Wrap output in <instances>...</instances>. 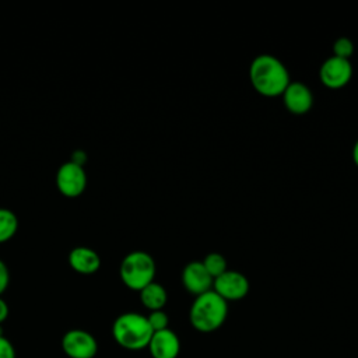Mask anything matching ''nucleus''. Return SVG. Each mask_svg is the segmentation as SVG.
<instances>
[{
    "label": "nucleus",
    "instance_id": "21",
    "mask_svg": "<svg viewBox=\"0 0 358 358\" xmlns=\"http://www.w3.org/2000/svg\"><path fill=\"white\" fill-rule=\"evenodd\" d=\"M352 159H354V164L358 166V140L352 147Z\"/></svg>",
    "mask_w": 358,
    "mask_h": 358
},
{
    "label": "nucleus",
    "instance_id": "5",
    "mask_svg": "<svg viewBox=\"0 0 358 358\" xmlns=\"http://www.w3.org/2000/svg\"><path fill=\"white\" fill-rule=\"evenodd\" d=\"M319 77L324 87L330 90H338L350 83L352 77V66L350 60L330 56L322 63L319 69Z\"/></svg>",
    "mask_w": 358,
    "mask_h": 358
},
{
    "label": "nucleus",
    "instance_id": "10",
    "mask_svg": "<svg viewBox=\"0 0 358 358\" xmlns=\"http://www.w3.org/2000/svg\"><path fill=\"white\" fill-rule=\"evenodd\" d=\"M213 277L207 273L201 262H192L186 264L182 271V282L185 288L196 296L213 289Z\"/></svg>",
    "mask_w": 358,
    "mask_h": 358
},
{
    "label": "nucleus",
    "instance_id": "20",
    "mask_svg": "<svg viewBox=\"0 0 358 358\" xmlns=\"http://www.w3.org/2000/svg\"><path fill=\"white\" fill-rule=\"evenodd\" d=\"M8 316V306L4 302V299L0 298V323H3Z\"/></svg>",
    "mask_w": 358,
    "mask_h": 358
},
{
    "label": "nucleus",
    "instance_id": "9",
    "mask_svg": "<svg viewBox=\"0 0 358 358\" xmlns=\"http://www.w3.org/2000/svg\"><path fill=\"white\" fill-rule=\"evenodd\" d=\"M282 102L292 115H305L313 105V95L303 83H289L282 92Z\"/></svg>",
    "mask_w": 358,
    "mask_h": 358
},
{
    "label": "nucleus",
    "instance_id": "14",
    "mask_svg": "<svg viewBox=\"0 0 358 358\" xmlns=\"http://www.w3.org/2000/svg\"><path fill=\"white\" fill-rule=\"evenodd\" d=\"M18 228V220L11 210L0 208V243L14 236Z\"/></svg>",
    "mask_w": 358,
    "mask_h": 358
},
{
    "label": "nucleus",
    "instance_id": "11",
    "mask_svg": "<svg viewBox=\"0 0 358 358\" xmlns=\"http://www.w3.org/2000/svg\"><path fill=\"white\" fill-rule=\"evenodd\" d=\"M148 350L152 358H176L180 351V341L171 329L154 331Z\"/></svg>",
    "mask_w": 358,
    "mask_h": 358
},
{
    "label": "nucleus",
    "instance_id": "13",
    "mask_svg": "<svg viewBox=\"0 0 358 358\" xmlns=\"http://www.w3.org/2000/svg\"><path fill=\"white\" fill-rule=\"evenodd\" d=\"M140 292V299H141V303L151 310H159L165 306L166 303V291L165 288L152 281L150 282L148 285H145Z\"/></svg>",
    "mask_w": 358,
    "mask_h": 358
},
{
    "label": "nucleus",
    "instance_id": "6",
    "mask_svg": "<svg viewBox=\"0 0 358 358\" xmlns=\"http://www.w3.org/2000/svg\"><path fill=\"white\" fill-rule=\"evenodd\" d=\"M62 348L70 358H94L98 351V343L88 331L74 329L63 336Z\"/></svg>",
    "mask_w": 358,
    "mask_h": 358
},
{
    "label": "nucleus",
    "instance_id": "1",
    "mask_svg": "<svg viewBox=\"0 0 358 358\" xmlns=\"http://www.w3.org/2000/svg\"><path fill=\"white\" fill-rule=\"evenodd\" d=\"M249 80L252 87L263 96L282 95L291 83L287 67L273 55H259L252 60Z\"/></svg>",
    "mask_w": 358,
    "mask_h": 358
},
{
    "label": "nucleus",
    "instance_id": "2",
    "mask_svg": "<svg viewBox=\"0 0 358 358\" xmlns=\"http://www.w3.org/2000/svg\"><path fill=\"white\" fill-rule=\"evenodd\" d=\"M228 315V302L213 289L197 295L189 312L192 326L201 333L215 331Z\"/></svg>",
    "mask_w": 358,
    "mask_h": 358
},
{
    "label": "nucleus",
    "instance_id": "17",
    "mask_svg": "<svg viewBox=\"0 0 358 358\" xmlns=\"http://www.w3.org/2000/svg\"><path fill=\"white\" fill-rule=\"evenodd\" d=\"M147 320H148V324L152 329V331H159V330L168 329L169 319H168V315L162 309L151 310L150 315L147 316Z\"/></svg>",
    "mask_w": 358,
    "mask_h": 358
},
{
    "label": "nucleus",
    "instance_id": "12",
    "mask_svg": "<svg viewBox=\"0 0 358 358\" xmlns=\"http://www.w3.org/2000/svg\"><path fill=\"white\" fill-rule=\"evenodd\" d=\"M69 263L77 273L92 274L101 267V257L95 250L90 248L77 246L70 252Z\"/></svg>",
    "mask_w": 358,
    "mask_h": 358
},
{
    "label": "nucleus",
    "instance_id": "8",
    "mask_svg": "<svg viewBox=\"0 0 358 358\" xmlns=\"http://www.w3.org/2000/svg\"><path fill=\"white\" fill-rule=\"evenodd\" d=\"M213 291L217 292L222 299L238 301L242 299L249 291L248 278L235 270H227L213 281Z\"/></svg>",
    "mask_w": 358,
    "mask_h": 358
},
{
    "label": "nucleus",
    "instance_id": "18",
    "mask_svg": "<svg viewBox=\"0 0 358 358\" xmlns=\"http://www.w3.org/2000/svg\"><path fill=\"white\" fill-rule=\"evenodd\" d=\"M0 358H15V350L4 336H0Z\"/></svg>",
    "mask_w": 358,
    "mask_h": 358
},
{
    "label": "nucleus",
    "instance_id": "15",
    "mask_svg": "<svg viewBox=\"0 0 358 358\" xmlns=\"http://www.w3.org/2000/svg\"><path fill=\"white\" fill-rule=\"evenodd\" d=\"M201 264L204 266V268L207 270V273L214 278H217L218 275H221L222 273H225L227 268V260L220 253H208L204 256V259L201 260Z\"/></svg>",
    "mask_w": 358,
    "mask_h": 358
},
{
    "label": "nucleus",
    "instance_id": "19",
    "mask_svg": "<svg viewBox=\"0 0 358 358\" xmlns=\"http://www.w3.org/2000/svg\"><path fill=\"white\" fill-rule=\"evenodd\" d=\"M10 282V273L7 266L0 260V295L6 291V288L8 287Z\"/></svg>",
    "mask_w": 358,
    "mask_h": 358
},
{
    "label": "nucleus",
    "instance_id": "7",
    "mask_svg": "<svg viewBox=\"0 0 358 358\" xmlns=\"http://www.w3.org/2000/svg\"><path fill=\"white\" fill-rule=\"evenodd\" d=\"M56 185L60 193L66 197H77L85 190L87 175L81 165L70 161L59 168L56 173Z\"/></svg>",
    "mask_w": 358,
    "mask_h": 358
},
{
    "label": "nucleus",
    "instance_id": "4",
    "mask_svg": "<svg viewBox=\"0 0 358 358\" xmlns=\"http://www.w3.org/2000/svg\"><path fill=\"white\" fill-rule=\"evenodd\" d=\"M119 273L127 288L141 291L145 285L154 281L155 262L148 253L136 250L124 256L120 263Z\"/></svg>",
    "mask_w": 358,
    "mask_h": 358
},
{
    "label": "nucleus",
    "instance_id": "16",
    "mask_svg": "<svg viewBox=\"0 0 358 358\" xmlns=\"http://www.w3.org/2000/svg\"><path fill=\"white\" fill-rule=\"evenodd\" d=\"M333 53H334L333 56H336V57L350 60V57L354 53V43H352V41L345 38V36L338 38L334 42V45H333Z\"/></svg>",
    "mask_w": 358,
    "mask_h": 358
},
{
    "label": "nucleus",
    "instance_id": "3",
    "mask_svg": "<svg viewBox=\"0 0 358 358\" xmlns=\"http://www.w3.org/2000/svg\"><path fill=\"white\" fill-rule=\"evenodd\" d=\"M152 333L147 316L136 312H126L117 316L112 324V336L115 341L126 350H141L148 347Z\"/></svg>",
    "mask_w": 358,
    "mask_h": 358
}]
</instances>
